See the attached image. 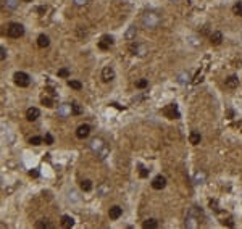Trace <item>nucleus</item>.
<instances>
[{
  "instance_id": "obj_9",
  "label": "nucleus",
  "mask_w": 242,
  "mask_h": 229,
  "mask_svg": "<svg viewBox=\"0 0 242 229\" xmlns=\"http://www.w3.org/2000/svg\"><path fill=\"white\" fill-rule=\"evenodd\" d=\"M111 45H113V37L111 36H102V39L99 40V47L102 49V50H108Z\"/></svg>"
},
{
  "instance_id": "obj_41",
  "label": "nucleus",
  "mask_w": 242,
  "mask_h": 229,
  "mask_svg": "<svg viewBox=\"0 0 242 229\" xmlns=\"http://www.w3.org/2000/svg\"><path fill=\"white\" fill-rule=\"evenodd\" d=\"M29 176H31V177H37V176H39V170H36V168H34V170H31V171H29Z\"/></svg>"
},
{
  "instance_id": "obj_29",
  "label": "nucleus",
  "mask_w": 242,
  "mask_h": 229,
  "mask_svg": "<svg viewBox=\"0 0 242 229\" xmlns=\"http://www.w3.org/2000/svg\"><path fill=\"white\" fill-rule=\"evenodd\" d=\"M40 102H42V105H45L47 108H52V107H53V100L50 99V97H42Z\"/></svg>"
},
{
  "instance_id": "obj_26",
  "label": "nucleus",
  "mask_w": 242,
  "mask_h": 229,
  "mask_svg": "<svg viewBox=\"0 0 242 229\" xmlns=\"http://www.w3.org/2000/svg\"><path fill=\"white\" fill-rule=\"evenodd\" d=\"M68 86L71 87V89H74V91H81V89H82V84L79 82V81H74V79H69V81H68Z\"/></svg>"
},
{
  "instance_id": "obj_5",
  "label": "nucleus",
  "mask_w": 242,
  "mask_h": 229,
  "mask_svg": "<svg viewBox=\"0 0 242 229\" xmlns=\"http://www.w3.org/2000/svg\"><path fill=\"white\" fill-rule=\"evenodd\" d=\"M163 115L166 116V118H170V119H178L179 118V111H178V105L176 103H170L168 107H165L163 108Z\"/></svg>"
},
{
  "instance_id": "obj_22",
  "label": "nucleus",
  "mask_w": 242,
  "mask_h": 229,
  "mask_svg": "<svg viewBox=\"0 0 242 229\" xmlns=\"http://www.w3.org/2000/svg\"><path fill=\"white\" fill-rule=\"evenodd\" d=\"M189 141H190V144H192V145H199L200 141H202V135L194 131V132H190V135H189Z\"/></svg>"
},
{
  "instance_id": "obj_1",
  "label": "nucleus",
  "mask_w": 242,
  "mask_h": 229,
  "mask_svg": "<svg viewBox=\"0 0 242 229\" xmlns=\"http://www.w3.org/2000/svg\"><path fill=\"white\" fill-rule=\"evenodd\" d=\"M89 147H91V150L95 153L97 157L100 158V160H103V158L108 155V152H110V148H108V145L102 141V139H99V137H95V139H92L91 141V144H89Z\"/></svg>"
},
{
  "instance_id": "obj_34",
  "label": "nucleus",
  "mask_w": 242,
  "mask_h": 229,
  "mask_svg": "<svg viewBox=\"0 0 242 229\" xmlns=\"http://www.w3.org/2000/svg\"><path fill=\"white\" fill-rule=\"evenodd\" d=\"M44 142L47 144V145H52V144H53V135H52V134H45Z\"/></svg>"
},
{
  "instance_id": "obj_17",
  "label": "nucleus",
  "mask_w": 242,
  "mask_h": 229,
  "mask_svg": "<svg viewBox=\"0 0 242 229\" xmlns=\"http://www.w3.org/2000/svg\"><path fill=\"white\" fill-rule=\"evenodd\" d=\"M37 45H39L40 49H45V47H49L50 45V39L45 34H40L39 37H37Z\"/></svg>"
},
{
  "instance_id": "obj_25",
  "label": "nucleus",
  "mask_w": 242,
  "mask_h": 229,
  "mask_svg": "<svg viewBox=\"0 0 242 229\" xmlns=\"http://www.w3.org/2000/svg\"><path fill=\"white\" fill-rule=\"evenodd\" d=\"M81 189L84 190V192H89V190H92V181H89V179L81 181Z\"/></svg>"
},
{
  "instance_id": "obj_19",
  "label": "nucleus",
  "mask_w": 242,
  "mask_h": 229,
  "mask_svg": "<svg viewBox=\"0 0 242 229\" xmlns=\"http://www.w3.org/2000/svg\"><path fill=\"white\" fill-rule=\"evenodd\" d=\"M224 84H226L228 89H236L237 86H239V78H237V76H229L226 79Z\"/></svg>"
},
{
  "instance_id": "obj_4",
  "label": "nucleus",
  "mask_w": 242,
  "mask_h": 229,
  "mask_svg": "<svg viewBox=\"0 0 242 229\" xmlns=\"http://www.w3.org/2000/svg\"><path fill=\"white\" fill-rule=\"evenodd\" d=\"M13 81H15V84L18 87H27L31 84V78H29V74L24 73V71H16L13 74Z\"/></svg>"
},
{
  "instance_id": "obj_11",
  "label": "nucleus",
  "mask_w": 242,
  "mask_h": 229,
  "mask_svg": "<svg viewBox=\"0 0 242 229\" xmlns=\"http://www.w3.org/2000/svg\"><path fill=\"white\" fill-rule=\"evenodd\" d=\"M102 79H103V82H110L115 79V69L111 66H105L103 71H102Z\"/></svg>"
},
{
  "instance_id": "obj_14",
  "label": "nucleus",
  "mask_w": 242,
  "mask_h": 229,
  "mask_svg": "<svg viewBox=\"0 0 242 229\" xmlns=\"http://www.w3.org/2000/svg\"><path fill=\"white\" fill-rule=\"evenodd\" d=\"M121 215H123V208L118 207V205H115V207H111V208L108 210V216H110V219H118Z\"/></svg>"
},
{
  "instance_id": "obj_31",
  "label": "nucleus",
  "mask_w": 242,
  "mask_h": 229,
  "mask_svg": "<svg viewBox=\"0 0 242 229\" xmlns=\"http://www.w3.org/2000/svg\"><path fill=\"white\" fill-rule=\"evenodd\" d=\"M71 108H73V115H81L82 113V108L79 103H71Z\"/></svg>"
},
{
  "instance_id": "obj_37",
  "label": "nucleus",
  "mask_w": 242,
  "mask_h": 229,
  "mask_svg": "<svg viewBox=\"0 0 242 229\" xmlns=\"http://www.w3.org/2000/svg\"><path fill=\"white\" fill-rule=\"evenodd\" d=\"M139 170H141V171H139L141 177H147V176H148V170H145L144 166H139Z\"/></svg>"
},
{
  "instance_id": "obj_10",
  "label": "nucleus",
  "mask_w": 242,
  "mask_h": 229,
  "mask_svg": "<svg viewBox=\"0 0 242 229\" xmlns=\"http://www.w3.org/2000/svg\"><path fill=\"white\" fill-rule=\"evenodd\" d=\"M60 118H66V116L69 115H73V108H71V105L69 103H63V105H60L58 107V113H57Z\"/></svg>"
},
{
  "instance_id": "obj_20",
  "label": "nucleus",
  "mask_w": 242,
  "mask_h": 229,
  "mask_svg": "<svg viewBox=\"0 0 242 229\" xmlns=\"http://www.w3.org/2000/svg\"><path fill=\"white\" fill-rule=\"evenodd\" d=\"M142 227H144V229H157V227H158V221H157V219H153V218L145 219L144 224H142Z\"/></svg>"
},
{
  "instance_id": "obj_7",
  "label": "nucleus",
  "mask_w": 242,
  "mask_h": 229,
  "mask_svg": "<svg viewBox=\"0 0 242 229\" xmlns=\"http://www.w3.org/2000/svg\"><path fill=\"white\" fill-rule=\"evenodd\" d=\"M89 134H91V126L89 124H81L76 129V137L78 139H86V137H89Z\"/></svg>"
},
{
  "instance_id": "obj_33",
  "label": "nucleus",
  "mask_w": 242,
  "mask_h": 229,
  "mask_svg": "<svg viewBox=\"0 0 242 229\" xmlns=\"http://www.w3.org/2000/svg\"><path fill=\"white\" fill-rule=\"evenodd\" d=\"M58 78H68L69 76V69L68 68H62V69H58Z\"/></svg>"
},
{
  "instance_id": "obj_23",
  "label": "nucleus",
  "mask_w": 242,
  "mask_h": 229,
  "mask_svg": "<svg viewBox=\"0 0 242 229\" xmlns=\"http://www.w3.org/2000/svg\"><path fill=\"white\" fill-rule=\"evenodd\" d=\"M108 192H110V186H108V184H102L100 187L97 189V194H99L100 197H105Z\"/></svg>"
},
{
  "instance_id": "obj_21",
  "label": "nucleus",
  "mask_w": 242,
  "mask_h": 229,
  "mask_svg": "<svg viewBox=\"0 0 242 229\" xmlns=\"http://www.w3.org/2000/svg\"><path fill=\"white\" fill-rule=\"evenodd\" d=\"M36 227H37V229H52L53 224L50 223L49 219H40V221L36 223Z\"/></svg>"
},
{
  "instance_id": "obj_39",
  "label": "nucleus",
  "mask_w": 242,
  "mask_h": 229,
  "mask_svg": "<svg viewBox=\"0 0 242 229\" xmlns=\"http://www.w3.org/2000/svg\"><path fill=\"white\" fill-rule=\"evenodd\" d=\"M210 207H212V210H215V212H220V208H218V202H216V200H210Z\"/></svg>"
},
{
  "instance_id": "obj_16",
  "label": "nucleus",
  "mask_w": 242,
  "mask_h": 229,
  "mask_svg": "<svg viewBox=\"0 0 242 229\" xmlns=\"http://www.w3.org/2000/svg\"><path fill=\"white\" fill-rule=\"evenodd\" d=\"M205 181H207V173L205 171L200 170V171L195 173V176H194V182H195V184H203Z\"/></svg>"
},
{
  "instance_id": "obj_8",
  "label": "nucleus",
  "mask_w": 242,
  "mask_h": 229,
  "mask_svg": "<svg viewBox=\"0 0 242 229\" xmlns=\"http://www.w3.org/2000/svg\"><path fill=\"white\" fill-rule=\"evenodd\" d=\"M166 186V177L165 176H161V174H158L155 179L152 181V187L155 189V190H161Z\"/></svg>"
},
{
  "instance_id": "obj_30",
  "label": "nucleus",
  "mask_w": 242,
  "mask_h": 229,
  "mask_svg": "<svg viewBox=\"0 0 242 229\" xmlns=\"http://www.w3.org/2000/svg\"><path fill=\"white\" fill-rule=\"evenodd\" d=\"M148 86V81H147V79H139V81L136 82V87L137 89H145Z\"/></svg>"
},
{
  "instance_id": "obj_13",
  "label": "nucleus",
  "mask_w": 242,
  "mask_h": 229,
  "mask_svg": "<svg viewBox=\"0 0 242 229\" xmlns=\"http://www.w3.org/2000/svg\"><path fill=\"white\" fill-rule=\"evenodd\" d=\"M129 52H131L132 55H145V47H144V45H141V44H131L129 45Z\"/></svg>"
},
{
  "instance_id": "obj_32",
  "label": "nucleus",
  "mask_w": 242,
  "mask_h": 229,
  "mask_svg": "<svg viewBox=\"0 0 242 229\" xmlns=\"http://www.w3.org/2000/svg\"><path fill=\"white\" fill-rule=\"evenodd\" d=\"M232 11H234L236 15L242 16V2H237L236 5H234V8H232Z\"/></svg>"
},
{
  "instance_id": "obj_40",
  "label": "nucleus",
  "mask_w": 242,
  "mask_h": 229,
  "mask_svg": "<svg viewBox=\"0 0 242 229\" xmlns=\"http://www.w3.org/2000/svg\"><path fill=\"white\" fill-rule=\"evenodd\" d=\"M0 53H2V55H0V60L3 62V60L7 58V50H5V47H2V49H0Z\"/></svg>"
},
{
  "instance_id": "obj_42",
  "label": "nucleus",
  "mask_w": 242,
  "mask_h": 229,
  "mask_svg": "<svg viewBox=\"0 0 242 229\" xmlns=\"http://www.w3.org/2000/svg\"><path fill=\"white\" fill-rule=\"evenodd\" d=\"M45 10H47V8H45V7H39V8H37V11H39V13H44Z\"/></svg>"
},
{
  "instance_id": "obj_28",
  "label": "nucleus",
  "mask_w": 242,
  "mask_h": 229,
  "mask_svg": "<svg viewBox=\"0 0 242 229\" xmlns=\"http://www.w3.org/2000/svg\"><path fill=\"white\" fill-rule=\"evenodd\" d=\"M42 142H44V139L40 135H34V137L29 139V144H32V145H40Z\"/></svg>"
},
{
  "instance_id": "obj_15",
  "label": "nucleus",
  "mask_w": 242,
  "mask_h": 229,
  "mask_svg": "<svg viewBox=\"0 0 242 229\" xmlns=\"http://www.w3.org/2000/svg\"><path fill=\"white\" fill-rule=\"evenodd\" d=\"M73 226H74V219L71 216H68V215H63V216H62V227L69 229Z\"/></svg>"
},
{
  "instance_id": "obj_24",
  "label": "nucleus",
  "mask_w": 242,
  "mask_h": 229,
  "mask_svg": "<svg viewBox=\"0 0 242 229\" xmlns=\"http://www.w3.org/2000/svg\"><path fill=\"white\" fill-rule=\"evenodd\" d=\"M3 7H7L8 10H15L18 7V0H3Z\"/></svg>"
},
{
  "instance_id": "obj_3",
  "label": "nucleus",
  "mask_w": 242,
  "mask_h": 229,
  "mask_svg": "<svg viewBox=\"0 0 242 229\" xmlns=\"http://www.w3.org/2000/svg\"><path fill=\"white\" fill-rule=\"evenodd\" d=\"M7 34L8 37H11V39H20V37L24 34V27H23V24H20V23H10L7 27Z\"/></svg>"
},
{
  "instance_id": "obj_38",
  "label": "nucleus",
  "mask_w": 242,
  "mask_h": 229,
  "mask_svg": "<svg viewBox=\"0 0 242 229\" xmlns=\"http://www.w3.org/2000/svg\"><path fill=\"white\" fill-rule=\"evenodd\" d=\"M223 224H224V226H229V227H234V221H232L231 218H228V219H223Z\"/></svg>"
},
{
  "instance_id": "obj_2",
  "label": "nucleus",
  "mask_w": 242,
  "mask_h": 229,
  "mask_svg": "<svg viewBox=\"0 0 242 229\" xmlns=\"http://www.w3.org/2000/svg\"><path fill=\"white\" fill-rule=\"evenodd\" d=\"M160 21H161L160 16H158L157 13H152V11H148L142 16V24H144V27H147V29H155V27H158Z\"/></svg>"
},
{
  "instance_id": "obj_35",
  "label": "nucleus",
  "mask_w": 242,
  "mask_h": 229,
  "mask_svg": "<svg viewBox=\"0 0 242 229\" xmlns=\"http://www.w3.org/2000/svg\"><path fill=\"white\" fill-rule=\"evenodd\" d=\"M189 78H190V76H189L187 73H183V74L179 76V82H181V84H186V82L189 81Z\"/></svg>"
},
{
  "instance_id": "obj_6",
  "label": "nucleus",
  "mask_w": 242,
  "mask_h": 229,
  "mask_svg": "<svg viewBox=\"0 0 242 229\" xmlns=\"http://www.w3.org/2000/svg\"><path fill=\"white\" fill-rule=\"evenodd\" d=\"M186 227H199V216L195 215V207L186 216Z\"/></svg>"
},
{
  "instance_id": "obj_12",
  "label": "nucleus",
  "mask_w": 242,
  "mask_h": 229,
  "mask_svg": "<svg viewBox=\"0 0 242 229\" xmlns=\"http://www.w3.org/2000/svg\"><path fill=\"white\" fill-rule=\"evenodd\" d=\"M40 116V110L36 108V107H31V108L26 110V119L27 121H36Z\"/></svg>"
},
{
  "instance_id": "obj_43",
  "label": "nucleus",
  "mask_w": 242,
  "mask_h": 229,
  "mask_svg": "<svg viewBox=\"0 0 242 229\" xmlns=\"http://www.w3.org/2000/svg\"><path fill=\"white\" fill-rule=\"evenodd\" d=\"M24 2H32V0H24Z\"/></svg>"
},
{
  "instance_id": "obj_36",
  "label": "nucleus",
  "mask_w": 242,
  "mask_h": 229,
  "mask_svg": "<svg viewBox=\"0 0 242 229\" xmlns=\"http://www.w3.org/2000/svg\"><path fill=\"white\" fill-rule=\"evenodd\" d=\"M73 2H74V5H78V7H84V5L89 3V0H73Z\"/></svg>"
},
{
  "instance_id": "obj_18",
  "label": "nucleus",
  "mask_w": 242,
  "mask_h": 229,
  "mask_svg": "<svg viewBox=\"0 0 242 229\" xmlns=\"http://www.w3.org/2000/svg\"><path fill=\"white\" fill-rule=\"evenodd\" d=\"M210 42H212L213 45H220L221 42H223V34H221L220 31H215V32L210 36Z\"/></svg>"
},
{
  "instance_id": "obj_44",
  "label": "nucleus",
  "mask_w": 242,
  "mask_h": 229,
  "mask_svg": "<svg viewBox=\"0 0 242 229\" xmlns=\"http://www.w3.org/2000/svg\"><path fill=\"white\" fill-rule=\"evenodd\" d=\"M171 2H178V0H171Z\"/></svg>"
},
{
  "instance_id": "obj_27",
  "label": "nucleus",
  "mask_w": 242,
  "mask_h": 229,
  "mask_svg": "<svg viewBox=\"0 0 242 229\" xmlns=\"http://www.w3.org/2000/svg\"><path fill=\"white\" fill-rule=\"evenodd\" d=\"M136 34H137L136 27H134V26H131V27H129V29H128V32H126V36H124V37H126L128 40H132L134 37H136Z\"/></svg>"
}]
</instances>
